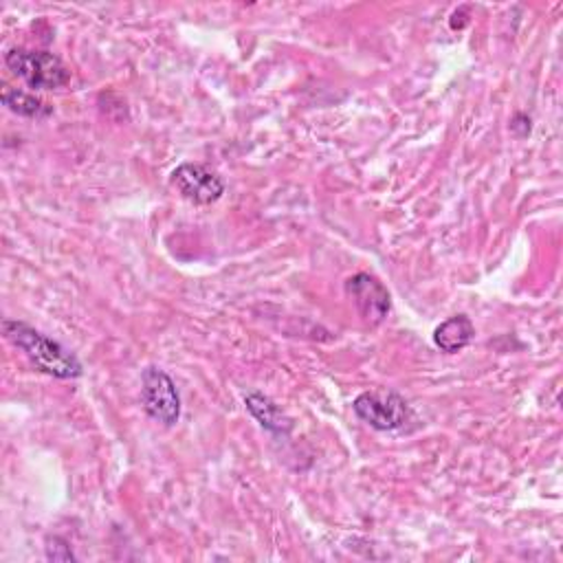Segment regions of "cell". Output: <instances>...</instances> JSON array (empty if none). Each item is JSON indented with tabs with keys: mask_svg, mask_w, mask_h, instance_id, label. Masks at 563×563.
Listing matches in <instances>:
<instances>
[{
	"mask_svg": "<svg viewBox=\"0 0 563 563\" xmlns=\"http://www.w3.org/2000/svg\"><path fill=\"white\" fill-rule=\"evenodd\" d=\"M354 413L378 431H396L402 429L411 418V407L407 400L389 389H372L363 391L352 402Z\"/></svg>",
	"mask_w": 563,
	"mask_h": 563,
	"instance_id": "obj_3",
	"label": "cell"
},
{
	"mask_svg": "<svg viewBox=\"0 0 563 563\" xmlns=\"http://www.w3.org/2000/svg\"><path fill=\"white\" fill-rule=\"evenodd\" d=\"M244 405L249 413L271 433L277 435H288L292 431V420L286 416V411L266 394L262 391H251L244 396Z\"/></svg>",
	"mask_w": 563,
	"mask_h": 563,
	"instance_id": "obj_7",
	"label": "cell"
},
{
	"mask_svg": "<svg viewBox=\"0 0 563 563\" xmlns=\"http://www.w3.org/2000/svg\"><path fill=\"white\" fill-rule=\"evenodd\" d=\"M473 336H475V328L466 314L449 317L433 330V343L446 354H455L464 350L473 341Z\"/></svg>",
	"mask_w": 563,
	"mask_h": 563,
	"instance_id": "obj_8",
	"label": "cell"
},
{
	"mask_svg": "<svg viewBox=\"0 0 563 563\" xmlns=\"http://www.w3.org/2000/svg\"><path fill=\"white\" fill-rule=\"evenodd\" d=\"M141 405L145 413L163 424L172 427L180 418V396L174 380L161 367H145L141 374Z\"/></svg>",
	"mask_w": 563,
	"mask_h": 563,
	"instance_id": "obj_4",
	"label": "cell"
},
{
	"mask_svg": "<svg viewBox=\"0 0 563 563\" xmlns=\"http://www.w3.org/2000/svg\"><path fill=\"white\" fill-rule=\"evenodd\" d=\"M4 336L24 352V356L44 374L55 378H77L81 376V363L73 352H68L62 343L42 334L24 321L4 319L2 321Z\"/></svg>",
	"mask_w": 563,
	"mask_h": 563,
	"instance_id": "obj_1",
	"label": "cell"
},
{
	"mask_svg": "<svg viewBox=\"0 0 563 563\" xmlns=\"http://www.w3.org/2000/svg\"><path fill=\"white\" fill-rule=\"evenodd\" d=\"M345 295L354 303L361 321L365 325H378L389 312V292L387 288L372 277L369 273H356L345 282Z\"/></svg>",
	"mask_w": 563,
	"mask_h": 563,
	"instance_id": "obj_5",
	"label": "cell"
},
{
	"mask_svg": "<svg viewBox=\"0 0 563 563\" xmlns=\"http://www.w3.org/2000/svg\"><path fill=\"white\" fill-rule=\"evenodd\" d=\"M46 543H48V545H44V548H46V559H48V561H75V559H77V556L73 554L70 545H68L64 539L53 537V539H48Z\"/></svg>",
	"mask_w": 563,
	"mask_h": 563,
	"instance_id": "obj_10",
	"label": "cell"
},
{
	"mask_svg": "<svg viewBox=\"0 0 563 563\" xmlns=\"http://www.w3.org/2000/svg\"><path fill=\"white\" fill-rule=\"evenodd\" d=\"M4 64L11 75H15L35 90H57L70 81V70L66 68V64L48 51L9 48L4 55Z\"/></svg>",
	"mask_w": 563,
	"mask_h": 563,
	"instance_id": "obj_2",
	"label": "cell"
},
{
	"mask_svg": "<svg viewBox=\"0 0 563 563\" xmlns=\"http://www.w3.org/2000/svg\"><path fill=\"white\" fill-rule=\"evenodd\" d=\"M172 185L185 200L194 205H211L224 194L222 178L200 163H180L172 172Z\"/></svg>",
	"mask_w": 563,
	"mask_h": 563,
	"instance_id": "obj_6",
	"label": "cell"
},
{
	"mask_svg": "<svg viewBox=\"0 0 563 563\" xmlns=\"http://www.w3.org/2000/svg\"><path fill=\"white\" fill-rule=\"evenodd\" d=\"M2 103L20 114V117H29V119H46L53 114V106L46 103L44 99H40L33 92L20 90V88H11V86H2Z\"/></svg>",
	"mask_w": 563,
	"mask_h": 563,
	"instance_id": "obj_9",
	"label": "cell"
}]
</instances>
